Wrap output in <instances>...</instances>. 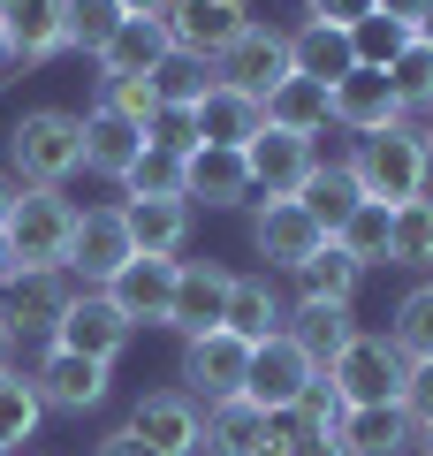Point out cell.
Masks as SVG:
<instances>
[{
	"instance_id": "obj_53",
	"label": "cell",
	"mask_w": 433,
	"mask_h": 456,
	"mask_svg": "<svg viewBox=\"0 0 433 456\" xmlns=\"http://www.w3.org/2000/svg\"><path fill=\"white\" fill-rule=\"evenodd\" d=\"M16 274V251H8V228H0V281Z\"/></svg>"
},
{
	"instance_id": "obj_39",
	"label": "cell",
	"mask_w": 433,
	"mask_h": 456,
	"mask_svg": "<svg viewBox=\"0 0 433 456\" xmlns=\"http://www.w3.org/2000/svg\"><path fill=\"white\" fill-rule=\"evenodd\" d=\"M403 46H411V31H403L396 16H380V8H372L365 23H350V53H357V69H388Z\"/></svg>"
},
{
	"instance_id": "obj_33",
	"label": "cell",
	"mask_w": 433,
	"mask_h": 456,
	"mask_svg": "<svg viewBox=\"0 0 433 456\" xmlns=\"http://www.w3.org/2000/svg\"><path fill=\"white\" fill-rule=\"evenodd\" d=\"M388 266L433 274V198H411V206H396V228H388Z\"/></svg>"
},
{
	"instance_id": "obj_31",
	"label": "cell",
	"mask_w": 433,
	"mask_h": 456,
	"mask_svg": "<svg viewBox=\"0 0 433 456\" xmlns=\"http://www.w3.org/2000/svg\"><path fill=\"white\" fill-rule=\"evenodd\" d=\"M297 206H305L312 221H320L327 236H335V228L350 221L357 206H365V191H357V175H350V160H320V175L305 183V198H297Z\"/></svg>"
},
{
	"instance_id": "obj_26",
	"label": "cell",
	"mask_w": 433,
	"mask_h": 456,
	"mask_svg": "<svg viewBox=\"0 0 433 456\" xmlns=\"http://www.w3.org/2000/svg\"><path fill=\"white\" fill-rule=\"evenodd\" d=\"M342 449L350 456H418V426L403 419V403H365V411H342Z\"/></svg>"
},
{
	"instance_id": "obj_47",
	"label": "cell",
	"mask_w": 433,
	"mask_h": 456,
	"mask_svg": "<svg viewBox=\"0 0 433 456\" xmlns=\"http://www.w3.org/2000/svg\"><path fill=\"white\" fill-rule=\"evenodd\" d=\"M305 16H312V23H335V31H350V23L372 16V0H305Z\"/></svg>"
},
{
	"instance_id": "obj_35",
	"label": "cell",
	"mask_w": 433,
	"mask_h": 456,
	"mask_svg": "<svg viewBox=\"0 0 433 456\" xmlns=\"http://www.w3.org/2000/svg\"><path fill=\"white\" fill-rule=\"evenodd\" d=\"M61 23H69V53H92L99 61V46L129 23V8L122 0H61Z\"/></svg>"
},
{
	"instance_id": "obj_29",
	"label": "cell",
	"mask_w": 433,
	"mask_h": 456,
	"mask_svg": "<svg viewBox=\"0 0 433 456\" xmlns=\"http://www.w3.org/2000/svg\"><path fill=\"white\" fill-rule=\"evenodd\" d=\"M282 320H289V305L274 297V274H236V289H228V335L266 342V335H282Z\"/></svg>"
},
{
	"instance_id": "obj_48",
	"label": "cell",
	"mask_w": 433,
	"mask_h": 456,
	"mask_svg": "<svg viewBox=\"0 0 433 456\" xmlns=\"http://www.w3.org/2000/svg\"><path fill=\"white\" fill-rule=\"evenodd\" d=\"M99 456H160V449H144V441L129 434V426H114V434L99 441Z\"/></svg>"
},
{
	"instance_id": "obj_27",
	"label": "cell",
	"mask_w": 433,
	"mask_h": 456,
	"mask_svg": "<svg viewBox=\"0 0 433 456\" xmlns=\"http://www.w3.org/2000/svg\"><path fill=\"white\" fill-rule=\"evenodd\" d=\"M289 69L335 92V84L357 69V53H350V31H335V23H312V16H305L297 31H289Z\"/></svg>"
},
{
	"instance_id": "obj_22",
	"label": "cell",
	"mask_w": 433,
	"mask_h": 456,
	"mask_svg": "<svg viewBox=\"0 0 433 456\" xmlns=\"http://www.w3.org/2000/svg\"><path fill=\"white\" fill-rule=\"evenodd\" d=\"M183 198L191 206H213V213H228V206H251V167H243V152H221V145H198L191 160H183Z\"/></svg>"
},
{
	"instance_id": "obj_32",
	"label": "cell",
	"mask_w": 433,
	"mask_h": 456,
	"mask_svg": "<svg viewBox=\"0 0 433 456\" xmlns=\"http://www.w3.org/2000/svg\"><path fill=\"white\" fill-rule=\"evenodd\" d=\"M38 426H46V403H38V380L31 373H0V449L16 456L23 441H38Z\"/></svg>"
},
{
	"instance_id": "obj_50",
	"label": "cell",
	"mask_w": 433,
	"mask_h": 456,
	"mask_svg": "<svg viewBox=\"0 0 433 456\" xmlns=\"http://www.w3.org/2000/svg\"><path fill=\"white\" fill-rule=\"evenodd\" d=\"M16 198H23V183L8 175V167H0V228H8V213H16Z\"/></svg>"
},
{
	"instance_id": "obj_57",
	"label": "cell",
	"mask_w": 433,
	"mask_h": 456,
	"mask_svg": "<svg viewBox=\"0 0 433 456\" xmlns=\"http://www.w3.org/2000/svg\"><path fill=\"white\" fill-rule=\"evenodd\" d=\"M418 137H426V167H433V114H426V122H418Z\"/></svg>"
},
{
	"instance_id": "obj_61",
	"label": "cell",
	"mask_w": 433,
	"mask_h": 456,
	"mask_svg": "<svg viewBox=\"0 0 433 456\" xmlns=\"http://www.w3.org/2000/svg\"><path fill=\"white\" fill-rule=\"evenodd\" d=\"M0 456H8V449H0Z\"/></svg>"
},
{
	"instance_id": "obj_6",
	"label": "cell",
	"mask_w": 433,
	"mask_h": 456,
	"mask_svg": "<svg viewBox=\"0 0 433 456\" xmlns=\"http://www.w3.org/2000/svg\"><path fill=\"white\" fill-rule=\"evenodd\" d=\"M251 251L266 259V274H297L305 259H320V251H327V228L312 221L297 198H258V213H251Z\"/></svg>"
},
{
	"instance_id": "obj_24",
	"label": "cell",
	"mask_w": 433,
	"mask_h": 456,
	"mask_svg": "<svg viewBox=\"0 0 433 456\" xmlns=\"http://www.w3.org/2000/svg\"><path fill=\"white\" fill-rule=\"evenodd\" d=\"M137 152H144V130L137 122H122L114 107H84V175H107V183H122L129 167H137Z\"/></svg>"
},
{
	"instance_id": "obj_36",
	"label": "cell",
	"mask_w": 433,
	"mask_h": 456,
	"mask_svg": "<svg viewBox=\"0 0 433 456\" xmlns=\"http://www.w3.org/2000/svg\"><path fill=\"white\" fill-rule=\"evenodd\" d=\"M388 228H396V213H388V206H372V198H365V206H357L350 221L335 228V244H342V251H350V259H357V266L372 274V266H388Z\"/></svg>"
},
{
	"instance_id": "obj_7",
	"label": "cell",
	"mask_w": 433,
	"mask_h": 456,
	"mask_svg": "<svg viewBox=\"0 0 433 456\" xmlns=\"http://www.w3.org/2000/svg\"><path fill=\"white\" fill-rule=\"evenodd\" d=\"M176 380H183V395H198V403H228V395H243V380H251V342L228 335V327L191 335Z\"/></svg>"
},
{
	"instance_id": "obj_11",
	"label": "cell",
	"mask_w": 433,
	"mask_h": 456,
	"mask_svg": "<svg viewBox=\"0 0 433 456\" xmlns=\"http://www.w3.org/2000/svg\"><path fill=\"white\" fill-rule=\"evenodd\" d=\"M129 434H137L144 449H160V456H198V441H206V403L183 395V388H152L129 411Z\"/></svg>"
},
{
	"instance_id": "obj_51",
	"label": "cell",
	"mask_w": 433,
	"mask_h": 456,
	"mask_svg": "<svg viewBox=\"0 0 433 456\" xmlns=\"http://www.w3.org/2000/svg\"><path fill=\"white\" fill-rule=\"evenodd\" d=\"M129 16H152V23H167V8H176V0H122Z\"/></svg>"
},
{
	"instance_id": "obj_45",
	"label": "cell",
	"mask_w": 433,
	"mask_h": 456,
	"mask_svg": "<svg viewBox=\"0 0 433 456\" xmlns=\"http://www.w3.org/2000/svg\"><path fill=\"white\" fill-rule=\"evenodd\" d=\"M396 403H403V419H411V426H433V358L403 365V395H396Z\"/></svg>"
},
{
	"instance_id": "obj_14",
	"label": "cell",
	"mask_w": 433,
	"mask_h": 456,
	"mask_svg": "<svg viewBox=\"0 0 433 456\" xmlns=\"http://www.w3.org/2000/svg\"><path fill=\"white\" fill-rule=\"evenodd\" d=\"M38 403L46 411H69V419H84V411H99L107 403V388H114V365H99V358H77V350H53L46 342V358H38Z\"/></svg>"
},
{
	"instance_id": "obj_46",
	"label": "cell",
	"mask_w": 433,
	"mask_h": 456,
	"mask_svg": "<svg viewBox=\"0 0 433 456\" xmlns=\"http://www.w3.org/2000/svg\"><path fill=\"white\" fill-rule=\"evenodd\" d=\"M266 426H274V434L289 441V456H350V449H342V434H335V426H327V434H305V426H289V419H266Z\"/></svg>"
},
{
	"instance_id": "obj_21",
	"label": "cell",
	"mask_w": 433,
	"mask_h": 456,
	"mask_svg": "<svg viewBox=\"0 0 433 456\" xmlns=\"http://www.w3.org/2000/svg\"><path fill=\"white\" fill-rule=\"evenodd\" d=\"M191 122H198V145H221V152H243L258 130H266V107H258L251 92H236V84H221L213 77V92L191 107Z\"/></svg>"
},
{
	"instance_id": "obj_17",
	"label": "cell",
	"mask_w": 433,
	"mask_h": 456,
	"mask_svg": "<svg viewBox=\"0 0 433 456\" xmlns=\"http://www.w3.org/2000/svg\"><path fill=\"white\" fill-rule=\"evenodd\" d=\"M228 289H236V274H228L221 259H183L167 327H176L183 342H191V335H213V327H228Z\"/></svg>"
},
{
	"instance_id": "obj_20",
	"label": "cell",
	"mask_w": 433,
	"mask_h": 456,
	"mask_svg": "<svg viewBox=\"0 0 433 456\" xmlns=\"http://www.w3.org/2000/svg\"><path fill=\"white\" fill-rule=\"evenodd\" d=\"M122 221H129V244L137 251L183 259L191 251V228H198V206L191 198H122Z\"/></svg>"
},
{
	"instance_id": "obj_1",
	"label": "cell",
	"mask_w": 433,
	"mask_h": 456,
	"mask_svg": "<svg viewBox=\"0 0 433 456\" xmlns=\"http://www.w3.org/2000/svg\"><path fill=\"white\" fill-rule=\"evenodd\" d=\"M77 167H84V114L31 107V114L8 122V175H16V183H46V191H61Z\"/></svg>"
},
{
	"instance_id": "obj_9",
	"label": "cell",
	"mask_w": 433,
	"mask_h": 456,
	"mask_svg": "<svg viewBox=\"0 0 433 456\" xmlns=\"http://www.w3.org/2000/svg\"><path fill=\"white\" fill-rule=\"evenodd\" d=\"M243 167H251L258 198H305V183L320 175V137H289V130H258L243 145Z\"/></svg>"
},
{
	"instance_id": "obj_28",
	"label": "cell",
	"mask_w": 433,
	"mask_h": 456,
	"mask_svg": "<svg viewBox=\"0 0 433 456\" xmlns=\"http://www.w3.org/2000/svg\"><path fill=\"white\" fill-rule=\"evenodd\" d=\"M258 107H266V130H289V137H320V130H335V122H327V84L297 77V69H289V77L274 84Z\"/></svg>"
},
{
	"instance_id": "obj_38",
	"label": "cell",
	"mask_w": 433,
	"mask_h": 456,
	"mask_svg": "<svg viewBox=\"0 0 433 456\" xmlns=\"http://www.w3.org/2000/svg\"><path fill=\"white\" fill-rule=\"evenodd\" d=\"M388 84H396L403 114H433V46L426 38H411V46L388 61Z\"/></svg>"
},
{
	"instance_id": "obj_34",
	"label": "cell",
	"mask_w": 433,
	"mask_h": 456,
	"mask_svg": "<svg viewBox=\"0 0 433 456\" xmlns=\"http://www.w3.org/2000/svg\"><path fill=\"white\" fill-rule=\"evenodd\" d=\"M297 281H305V297H327V305H357V281H365V266H357L350 251L327 236V251L297 266Z\"/></svg>"
},
{
	"instance_id": "obj_56",
	"label": "cell",
	"mask_w": 433,
	"mask_h": 456,
	"mask_svg": "<svg viewBox=\"0 0 433 456\" xmlns=\"http://www.w3.org/2000/svg\"><path fill=\"white\" fill-rule=\"evenodd\" d=\"M411 38H426V46H433V8H426V16H418V31Z\"/></svg>"
},
{
	"instance_id": "obj_52",
	"label": "cell",
	"mask_w": 433,
	"mask_h": 456,
	"mask_svg": "<svg viewBox=\"0 0 433 456\" xmlns=\"http://www.w3.org/2000/svg\"><path fill=\"white\" fill-rule=\"evenodd\" d=\"M243 456H289V441H282V434L266 426V441H258V449H243Z\"/></svg>"
},
{
	"instance_id": "obj_2",
	"label": "cell",
	"mask_w": 433,
	"mask_h": 456,
	"mask_svg": "<svg viewBox=\"0 0 433 456\" xmlns=\"http://www.w3.org/2000/svg\"><path fill=\"white\" fill-rule=\"evenodd\" d=\"M350 175H357V191L372 198V206H411V198H426V183H433V167H426V137H418V122H396V130H380V137H357L350 145Z\"/></svg>"
},
{
	"instance_id": "obj_58",
	"label": "cell",
	"mask_w": 433,
	"mask_h": 456,
	"mask_svg": "<svg viewBox=\"0 0 433 456\" xmlns=\"http://www.w3.org/2000/svg\"><path fill=\"white\" fill-rule=\"evenodd\" d=\"M418 456H433V426H418Z\"/></svg>"
},
{
	"instance_id": "obj_25",
	"label": "cell",
	"mask_w": 433,
	"mask_h": 456,
	"mask_svg": "<svg viewBox=\"0 0 433 456\" xmlns=\"http://www.w3.org/2000/svg\"><path fill=\"white\" fill-rule=\"evenodd\" d=\"M176 53V38H167V23H152V16H129L122 31L99 46V84L107 77H160V61Z\"/></svg>"
},
{
	"instance_id": "obj_13",
	"label": "cell",
	"mask_w": 433,
	"mask_h": 456,
	"mask_svg": "<svg viewBox=\"0 0 433 456\" xmlns=\"http://www.w3.org/2000/svg\"><path fill=\"white\" fill-rule=\"evenodd\" d=\"M312 380H320V365H312V358H305V350H297L289 335L251 342V380H243V395H251V403L266 411V419H282V411L297 403V395H305Z\"/></svg>"
},
{
	"instance_id": "obj_30",
	"label": "cell",
	"mask_w": 433,
	"mask_h": 456,
	"mask_svg": "<svg viewBox=\"0 0 433 456\" xmlns=\"http://www.w3.org/2000/svg\"><path fill=\"white\" fill-rule=\"evenodd\" d=\"M266 441V411L251 403V395H228V403H206V441H198V456H243Z\"/></svg>"
},
{
	"instance_id": "obj_10",
	"label": "cell",
	"mask_w": 433,
	"mask_h": 456,
	"mask_svg": "<svg viewBox=\"0 0 433 456\" xmlns=\"http://www.w3.org/2000/svg\"><path fill=\"white\" fill-rule=\"evenodd\" d=\"M251 23H258L251 0H176V8H167V38H176V53H198V61H221Z\"/></svg>"
},
{
	"instance_id": "obj_59",
	"label": "cell",
	"mask_w": 433,
	"mask_h": 456,
	"mask_svg": "<svg viewBox=\"0 0 433 456\" xmlns=\"http://www.w3.org/2000/svg\"><path fill=\"white\" fill-rule=\"evenodd\" d=\"M8 8H16V0H0V16H8Z\"/></svg>"
},
{
	"instance_id": "obj_44",
	"label": "cell",
	"mask_w": 433,
	"mask_h": 456,
	"mask_svg": "<svg viewBox=\"0 0 433 456\" xmlns=\"http://www.w3.org/2000/svg\"><path fill=\"white\" fill-rule=\"evenodd\" d=\"M144 145H152V152H176V160H191V152H198V122H191V107H160V122L144 130Z\"/></svg>"
},
{
	"instance_id": "obj_18",
	"label": "cell",
	"mask_w": 433,
	"mask_h": 456,
	"mask_svg": "<svg viewBox=\"0 0 433 456\" xmlns=\"http://www.w3.org/2000/svg\"><path fill=\"white\" fill-rule=\"evenodd\" d=\"M213 77L236 84V92H251V99H266L274 84L289 77V31H282V23H251V31L213 61Z\"/></svg>"
},
{
	"instance_id": "obj_15",
	"label": "cell",
	"mask_w": 433,
	"mask_h": 456,
	"mask_svg": "<svg viewBox=\"0 0 433 456\" xmlns=\"http://www.w3.org/2000/svg\"><path fill=\"white\" fill-rule=\"evenodd\" d=\"M176 274H183V259L137 251V259L107 281V297H114V312H122L129 327H167V312H176Z\"/></svg>"
},
{
	"instance_id": "obj_60",
	"label": "cell",
	"mask_w": 433,
	"mask_h": 456,
	"mask_svg": "<svg viewBox=\"0 0 433 456\" xmlns=\"http://www.w3.org/2000/svg\"><path fill=\"white\" fill-rule=\"evenodd\" d=\"M23 456H46V449H23Z\"/></svg>"
},
{
	"instance_id": "obj_23",
	"label": "cell",
	"mask_w": 433,
	"mask_h": 456,
	"mask_svg": "<svg viewBox=\"0 0 433 456\" xmlns=\"http://www.w3.org/2000/svg\"><path fill=\"white\" fill-rule=\"evenodd\" d=\"M8 53H16V69H46L69 53V23H61V0H16L8 8Z\"/></svg>"
},
{
	"instance_id": "obj_8",
	"label": "cell",
	"mask_w": 433,
	"mask_h": 456,
	"mask_svg": "<svg viewBox=\"0 0 433 456\" xmlns=\"http://www.w3.org/2000/svg\"><path fill=\"white\" fill-rule=\"evenodd\" d=\"M137 342V327L114 312L107 289H77L61 312V327H53V350H77V358H99V365H122V350Z\"/></svg>"
},
{
	"instance_id": "obj_16",
	"label": "cell",
	"mask_w": 433,
	"mask_h": 456,
	"mask_svg": "<svg viewBox=\"0 0 433 456\" xmlns=\"http://www.w3.org/2000/svg\"><path fill=\"white\" fill-rule=\"evenodd\" d=\"M69 297H77V281H69V274H8V281H0V327H8L16 342L23 335H46L53 342Z\"/></svg>"
},
{
	"instance_id": "obj_37",
	"label": "cell",
	"mask_w": 433,
	"mask_h": 456,
	"mask_svg": "<svg viewBox=\"0 0 433 456\" xmlns=\"http://www.w3.org/2000/svg\"><path fill=\"white\" fill-rule=\"evenodd\" d=\"M388 342H396L403 358H433V274L418 289H403L396 320H388Z\"/></svg>"
},
{
	"instance_id": "obj_3",
	"label": "cell",
	"mask_w": 433,
	"mask_h": 456,
	"mask_svg": "<svg viewBox=\"0 0 433 456\" xmlns=\"http://www.w3.org/2000/svg\"><path fill=\"white\" fill-rule=\"evenodd\" d=\"M77 213L69 191H46V183H23L16 213H8V251H16V274H61L69 266V236H77Z\"/></svg>"
},
{
	"instance_id": "obj_40",
	"label": "cell",
	"mask_w": 433,
	"mask_h": 456,
	"mask_svg": "<svg viewBox=\"0 0 433 456\" xmlns=\"http://www.w3.org/2000/svg\"><path fill=\"white\" fill-rule=\"evenodd\" d=\"M152 84H160V107H198V99L213 92V61H198V53H167Z\"/></svg>"
},
{
	"instance_id": "obj_42",
	"label": "cell",
	"mask_w": 433,
	"mask_h": 456,
	"mask_svg": "<svg viewBox=\"0 0 433 456\" xmlns=\"http://www.w3.org/2000/svg\"><path fill=\"white\" fill-rule=\"evenodd\" d=\"M122 198H183V160L176 152H137V167L122 175Z\"/></svg>"
},
{
	"instance_id": "obj_19",
	"label": "cell",
	"mask_w": 433,
	"mask_h": 456,
	"mask_svg": "<svg viewBox=\"0 0 433 456\" xmlns=\"http://www.w3.org/2000/svg\"><path fill=\"white\" fill-rule=\"evenodd\" d=\"M282 335L297 342V350H305L312 365H335L342 350H350L357 335H365V327H357V305H327V297H297V305H289V320H282Z\"/></svg>"
},
{
	"instance_id": "obj_5",
	"label": "cell",
	"mask_w": 433,
	"mask_h": 456,
	"mask_svg": "<svg viewBox=\"0 0 433 456\" xmlns=\"http://www.w3.org/2000/svg\"><path fill=\"white\" fill-rule=\"evenodd\" d=\"M129 259H137V244H129L122 206H92V213H77V236H69V266H61L77 289H107V281L122 274Z\"/></svg>"
},
{
	"instance_id": "obj_4",
	"label": "cell",
	"mask_w": 433,
	"mask_h": 456,
	"mask_svg": "<svg viewBox=\"0 0 433 456\" xmlns=\"http://www.w3.org/2000/svg\"><path fill=\"white\" fill-rule=\"evenodd\" d=\"M403 350L388 335H357L335 365H327V388L342 395V411H365V403H396L403 395Z\"/></svg>"
},
{
	"instance_id": "obj_55",
	"label": "cell",
	"mask_w": 433,
	"mask_h": 456,
	"mask_svg": "<svg viewBox=\"0 0 433 456\" xmlns=\"http://www.w3.org/2000/svg\"><path fill=\"white\" fill-rule=\"evenodd\" d=\"M8 69H16V53H8V23H0V77H8Z\"/></svg>"
},
{
	"instance_id": "obj_41",
	"label": "cell",
	"mask_w": 433,
	"mask_h": 456,
	"mask_svg": "<svg viewBox=\"0 0 433 456\" xmlns=\"http://www.w3.org/2000/svg\"><path fill=\"white\" fill-rule=\"evenodd\" d=\"M99 107H114L122 122L152 130V122H160V84H152V77H107V84H99Z\"/></svg>"
},
{
	"instance_id": "obj_49",
	"label": "cell",
	"mask_w": 433,
	"mask_h": 456,
	"mask_svg": "<svg viewBox=\"0 0 433 456\" xmlns=\"http://www.w3.org/2000/svg\"><path fill=\"white\" fill-rule=\"evenodd\" d=\"M372 8H380V16H396L403 31H418V16H426L433 0H372Z\"/></svg>"
},
{
	"instance_id": "obj_54",
	"label": "cell",
	"mask_w": 433,
	"mask_h": 456,
	"mask_svg": "<svg viewBox=\"0 0 433 456\" xmlns=\"http://www.w3.org/2000/svg\"><path fill=\"white\" fill-rule=\"evenodd\" d=\"M8 358H16V335H8V327H0V373H8Z\"/></svg>"
},
{
	"instance_id": "obj_43",
	"label": "cell",
	"mask_w": 433,
	"mask_h": 456,
	"mask_svg": "<svg viewBox=\"0 0 433 456\" xmlns=\"http://www.w3.org/2000/svg\"><path fill=\"white\" fill-rule=\"evenodd\" d=\"M282 419H289V426H305V434H327V426H342V395L327 388V373H320L305 395H297V403L282 411Z\"/></svg>"
},
{
	"instance_id": "obj_12",
	"label": "cell",
	"mask_w": 433,
	"mask_h": 456,
	"mask_svg": "<svg viewBox=\"0 0 433 456\" xmlns=\"http://www.w3.org/2000/svg\"><path fill=\"white\" fill-rule=\"evenodd\" d=\"M327 122L350 130V137H380V130H396V122H411V114H403L388 69H350V77L327 92Z\"/></svg>"
}]
</instances>
